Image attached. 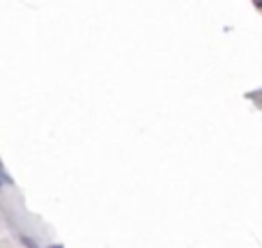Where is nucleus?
<instances>
[{
	"mask_svg": "<svg viewBox=\"0 0 262 248\" xmlns=\"http://www.w3.org/2000/svg\"><path fill=\"white\" fill-rule=\"evenodd\" d=\"M51 248H62V246H51Z\"/></svg>",
	"mask_w": 262,
	"mask_h": 248,
	"instance_id": "obj_1",
	"label": "nucleus"
},
{
	"mask_svg": "<svg viewBox=\"0 0 262 248\" xmlns=\"http://www.w3.org/2000/svg\"><path fill=\"white\" fill-rule=\"evenodd\" d=\"M258 7H260V9H262V3H258Z\"/></svg>",
	"mask_w": 262,
	"mask_h": 248,
	"instance_id": "obj_2",
	"label": "nucleus"
}]
</instances>
